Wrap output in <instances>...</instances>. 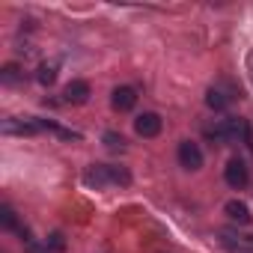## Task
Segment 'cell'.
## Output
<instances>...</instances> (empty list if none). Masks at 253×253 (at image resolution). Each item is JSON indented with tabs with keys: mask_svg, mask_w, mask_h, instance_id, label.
Returning a JSON list of instances; mask_svg holds the SVG:
<instances>
[{
	"mask_svg": "<svg viewBox=\"0 0 253 253\" xmlns=\"http://www.w3.org/2000/svg\"><path fill=\"white\" fill-rule=\"evenodd\" d=\"M229 101H232V95H226L223 89H217V86H211L209 92H206V104L211 107V110H226L229 107Z\"/></svg>",
	"mask_w": 253,
	"mask_h": 253,
	"instance_id": "8fae6325",
	"label": "cell"
},
{
	"mask_svg": "<svg viewBox=\"0 0 253 253\" xmlns=\"http://www.w3.org/2000/svg\"><path fill=\"white\" fill-rule=\"evenodd\" d=\"M0 81H3L6 86H15V84H21V81H24V72H21V66H18V63H6L3 69H0Z\"/></svg>",
	"mask_w": 253,
	"mask_h": 253,
	"instance_id": "7c38bea8",
	"label": "cell"
},
{
	"mask_svg": "<svg viewBox=\"0 0 253 253\" xmlns=\"http://www.w3.org/2000/svg\"><path fill=\"white\" fill-rule=\"evenodd\" d=\"M110 104H113V110H119V113L134 110V104H137V89H134V86H116L113 95H110Z\"/></svg>",
	"mask_w": 253,
	"mask_h": 253,
	"instance_id": "52a82bcc",
	"label": "cell"
},
{
	"mask_svg": "<svg viewBox=\"0 0 253 253\" xmlns=\"http://www.w3.org/2000/svg\"><path fill=\"white\" fill-rule=\"evenodd\" d=\"M247 131H250V125L241 119V116H226V119H220L214 128L209 131L214 140H220V143H238V140H244L247 137Z\"/></svg>",
	"mask_w": 253,
	"mask_h": 253,
	"instance_id": "7a4b0ae2",
	"label": "cell"
},
{
	"mask_svg": "<svg viewBox=\"0 0 253 253\" xmlns=\"http://www.w3.org/2000/svg\"><path fill=\"white\" fill-rule=\"evenodd\" d=\"M244 69H247V78H250V84H253V51L247 54V60H244Z\"/></svg>",
	"mask_w": 253,
	"mask_h": 253,
	"instance_id": "e0dca14e",
	"label": "cell"
},
{
	"mask_svg": "<svg viewBox=\"0 0 253 253\" xmlns=\"http://www.w3.org/2000/svg\"><path fill=\"white\" fill-rule=\"evenodd\" d=\"M179 164H182L185 170L197 173V170L203 167V149H200V143L182 140V143H179Z\"/></svg>",
	"mask_w": 253,
	"mask_h": 253,
	"instance_id": "5b68a950",
	"label": "cell"
},
{
	"mask_svg": "<svg viewBox=\"0 0 253 253\" xmlns=\"http://www.w3.org/2000/svg\"><path fill=\"white\" fill-rule=\"evenodd\" d=\"M57 69H60L57 63H42L39 72H36V81H39L42 86H51V84L57 81Z\"/></svg>",
	"mask_w": 253,
	"mask_h": 253,
	"instance_id": "5bb4252c",
	"label": "cell"
},
{
	"mask_svg": "<svg viewBox=\"0 0 253 253\" xmlns=\"http://www.w3.org/2000/svg\"><path fill=\"white\" fill-rule=\"evenodd\" d=\"M101 143H104L110 152H122L125 146H128V143H125V137H122L119 131H104V134H101Z\"/></svg>",
	"mask_w": 253,
	"mask_h": 253,
	"instance_id": "9a60e30c",
	"label": "cell"
},
{
	"mask_svg": "<svg viewBox=\"0 0 253 253\" xmlns=\"http://www.w3.org/2000/svg\"><path fill=\"white\" fill-rule=\"evenodd\" d=\"M223 211H226V217H229V220H235V223H250V220H253L250 206H247V203H241V200H229V203L223 206Z\"/></svg>",
	"mask_w": 253,
	"mask_h": 253,
	"instance_id": "30bf717a",
	"label": "cell"
},
{
	"mask_svg": "<svg viewBox=\"0 0 253 253\" xmlns=\"http://www.w3.org/2000/svg\"><path fill=\"white\" fill-rule=\"evenodd\" d=\"M42 125L39 119H6L3 122V134H39Z\"/></svg>",
	"mask_w": 253,
	"mask_h": 253,
	"instance_id": "9c48e42d",
	"label": "cell"
},
{
	"mask_svg": "<svg viewBox=\"0 0 253 253\" xmlns=\"http://www.w3.org/2000/svg\"><path fill=\"white\" fill-rule=\"evenodd\" d=\"M220 244L226 247V253H253V235H235L232 229L220 232Z\"/></svg>",
	"mask_w": 253,
	"mask_h": 253,
	"instance_id": "8992f818",
	"label": "cell"
},
{
	"mask_svg": "<svg viewBox=\"0 0 253 253\" xmlns=\"http://www.w3.org/2000/svg\"><path fill=\"white\" fill-rule=\"evenodd\" d=\"M161 128H164V119H161L158 113H152V110H146V113H140V116L134 119V131H137L140 137H146V140L158 137Z\"/></svg>",
	"mask_w": 253,
	"mask_h": 253,
	"instance_id": "277c9868",
	"label": "cell"
},
{
	"mask_svg": "<svg viewBox=\"0 0 253 253\" xmlns=\"http://www.w3.org/2000/svg\"><path fill=\"white\" fill-rule=\"evenodd\" d=\"M0 223H3V229H12V232L21 229V223H18V217H15V209H12L9 203L0 206Z\"/></svg>",
	"mask_w": 253,
	"mask_h": 253,
	"instance_id": "4fadbf2b",
	"label": "cell"
},
{
	"mask_svg": "<svg viewBox=\"0 0 253 253\" xmlns=\"http://www.w3.org/2000/svg\"><path fill=\"white\" fill-rule=\"evenodd\" d=\"M45 253H66V238L63 232H51L45 238Z\"/></svg>",
	"mask_w": 253,
	"mask_h": 253,
	"instance_id": "2e32d148",
	"label": "cell"
},
{
	"mask_svg": "<svg viewBox=\"0 0 253 253\" xmlns=\"http://www.w3.org/2000/svg\"><path fill=\"white\" fill-rule=\"evenodd\" d=\"M223 179H226V185H229L232 191H241V188H247V182H250V170H247V164H244L241 158H229L226 167H223Z\"/></svg>",
	"mask_w": 253,
	"mask_h": 253,
	"instance_id": "3957f363",
	"label": "cell"
},
{
	"mask_svg": "<svg viewBox=\"0 0 253 253\" xmlns=\"http://www.w3.org/2000/svg\"><path fill=\"white\" fill-rule=\"evenodd\" d=\"M84 185L92 191H101L107 185H131V173L116 164H89L84 170Z\"/></svg>",
	"mask_w": 253,
	"mask_h": 253,
	"instance_id": "6da1fadb",
	"label": "cell"
},
{
	"mask_svg": "<svg viewBox=\"0 0 253 253\" xmlns=\"http://www.w3.org/2000/svg\"><path fill=\"white\" fill-rule=\"evenodd\" d=\"M89 84L86 81H72V84H66V89H63V101L66 104H86L89 101Z\"/></svg>",
	"mask_w": 253,
	"mask_h": 253,
	"instance_id": "ba28073f",
	"label": "cell"
}]
</instances>
